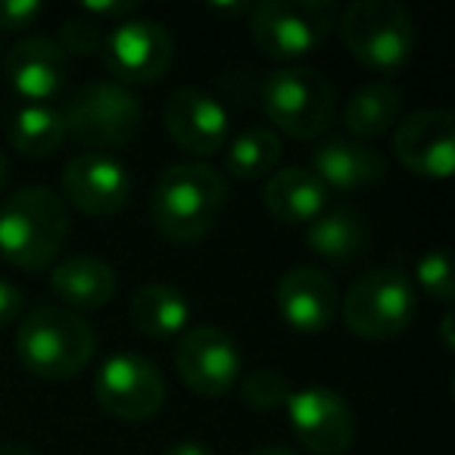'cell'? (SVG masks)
Wrapping results in <instances>:
<instances>
[{"label": "cell", "mask_w": 455, "mask_h": 455, "mask_svg": "<svg viewBox=\"0 0 455 455\" xmlns=\"http://www.w3.org/2000/svg\"><path fill=\"white\" fill-rule=\"evenodd\" d=\"M7 138H10V147L26 159L53 156L66 140L63 113L47 107V103L16 109L13 119H10Z\"/></svg>", "instance_id": "obj_24"}, {"label": "cell", "mask_w": 455, "mask_h": 455, "mask_svg": "<svg viewBox=\"0 0 455 455\" xmlns=\"http://www.w3.org/2000/svg\"><path fill=\"white\" fill-rule=\"evenodd\" d=\"M94 396L107 415L138 424L153 418L165 403V380L150 359L138 353H116L94 378Z\"/></svg>", "instance_id": "obj_9"}, {"label": "cell", "mask_w": 455, "mask_h": 455, "mask_svg": "<svg viewBox=\"0 0 455 455\" xmlns=\"http://www.w3.org/2000/svg\"><path fill=\"white\" fill-rule=\"evenodd\" d=\"M287 418L299 446L312 455H343L353 446L355 415L349 403L331 387L293 390L287 399Z\"/></svg>", "instance_id": "obj_11"}, {"label": "cell", "mask_w": 455, "mask_h": 455, "mask_svg": "<svg viewBox=\"0 0 455 455\" xmlns=\"http://www.w3.org/2000/svg\"><path fill=\"white\" fill-rule=\"evenodd\" d=\"M172 140L190 156H212L231 138V116L212 94L200 88H178L163 107Z\"/></svg>", "instance_id": "obj_15"}, {"label": "cell", "mask_w": 455, "mask_h": 455, "mask_svg": "<svg viewBox=\"0 0 455 455\" xmlns=\"http://www.w3.org/2000/svg\"><path fill=\"white\" fill-rule=\"evenodd\" d=\"M253 455H299L293 449H284V446H266V449H256Z\"/></svg>", "instance_id": "obj_35"}, {"label": "cell", "mask_w": 455, "mask_h": 455, "mask_svg": "<svg viewBox=\"0 0 455 455\" xmlns=\"http://www.w3.org/2000/svg\"><path fill=\"white\" fill-rule=\"evenodd\" d=\"M259 103L266 119L297 140L322 138L331 128L337 107L334 84L309 66H287L272 72L262 84Z\"/></svg>", "instance_id": "obj_4"}, {"label": "cell", "mask_w": 455, "mask_h": 455, "mask_svg": "<svg viewBox=\"0 0 455 455\" xmlns=\"http://www.w3.org/2000/svg\"><path fill=\"white\" fill-rule=\"evenodd\" d=\"M399 119V91L387 82H368L353 91L343 109V125L355 140H374L387 134Z\"/></svg>", "instance_id": "obj_23"}, {"label": "cell", "mask_w": 455, "mask_h": 455, "mask_svg": "<svg viewBox=\"0 0 455 455\" xmlns=\"http://www.w3.org/2000/svg\"><path fill=\"white\" fill-rule=\"evenodd\" d=\"M262 200L268 212L284 225H309L318 212L328 209V188L306 165H287L268 175Z\"/></svg>", "instance_id": "obj_20"}, {"label": "cell", "mask_w": 455, "mask_h": 455, "mask_svg": "<svg viewBox=\"0 0 455 455\" xmlns=\"http://www.w3.org/2000/svg\"><path fill=\"white\" fill-rule=\"evenodd\" d=\"M347 51L371 72H396L415 51V22L393 0H355L340 16Z\"/></svg>", "instance_id": "obj_5"}, {"label": "cell", "mask_w": 455, "mask_h": 455, "mask_svg": "<svg viewBox=\"0 0 455 455\" xmlns=\"http://www.w3.org/2000/svg\"><path fill=\"white\" fill-rule=\"evenodd\" d=\"M140 103L119 82H88L72 94L63 109L66 138L103 153L125 147L140 132Z\"/></svg>", "instance_id": "obj_6"}, {"label": "cell", "mask_w": 455, "mask_h": 455, "mask_svg": "<svg viewBox=\"0 0 455 455\" xmlns=\"http://www.w3.org/2000/svg\"><path fill=\"white\" fill-rule=\"evenodd\" d=\"M334 22V0H266L250 10L253 44L268 60L306 57L328 38Z\"/></svg>", "instance_id": "obj_7"}, {"label": "cell", "mask_w": 455, "mask_h": 455, "mask_svg": "<svg viewBox=\"0 0 455 455\" xmlns=\"http://www.w3.org/2000/svg\"><path fill=\"white\" fill-rule=\"evenodd\" d=\"M306 243L315 256L331 262L359 259L368 250V221L359 209H324L306 225Z\"/></svg>", "instance_id": "obj_21"}, {"label": "cell", "mask_w": 455, "mask_h": 455, "mask_svg": "<svg viewBox=\"0 0 455 455\" xmlns=\"http://www.w3.org/2000/svg\"><path fill=\"white\" fill-rule=\"evenodd\" d=\"M69 76V60L60 51V44L44 35L22 38L7 53V82L28 107H41L44 100L60 94Z\"/></svg>", "instance_id": "obj_17"}, {"label": "cell", "mask_w": 455, "mask_h": 455, "mask_svg": "<svg viewBox=\"0 0 455 455\" xmlns=\"http://www.w3.org/2000/svg\"><path fill=\"white\" fill-rule=\"evenodd\" d=\"M396 159L418 178L446 181L455 169V119L446 109H418L393 134Z\"/></svg>", "instance_id": "obj_14"}, {"label": "cell", "mask_w": 455, "mask_h": 455, "mask_svg": "<svg viewBox=\"0 0 455 455\" xmlns=\"http://www.w3.org/2000/svg\"><path fill=\"white\" fill-rule=\"evenodd\" d=\"M116 272L107 259L97 256H69L51 272V291L69 312L103 309L116 297Z\"/></svg>", "instance_id": "obj_19"}, {"label": "cell", "mask_w": 455, "mask_h": 455, "mask_svg": "<svg viewBox=\"0 0 455 455\" xmlns=\"http://www.w3.org/2000/svg\"><path fill=\"white\" fill-rule=\"evenodd\" d=\"M0 455H35L26 443H16V440H4L0 443Z\"/></svg>", "instance_id": "obj_34"}, {"label": "cell", "mask_w": 455, "mask_h": 455, "mask_svg": "<svg viewBox=\"0 0 455 455\" xmlns=\"http://www.w3.org/2000/svg\"><path fill=\"white\" fill-rule=\"evenodd\" d=\"M281 134L272 128H247L237 134L225 153V172L237 181H256L278 172L281 163Z\"/></svg>", "instance_id": "obj_25"}, {"label": "cell", "mask_w": 455, "mask_h": 455, "mask_svg": "<svg viewBox=\"0 0 455 455\" xmlns=\"http://www.w3.org/2000/svg\"><path fill=\"white\" fill-rule=\"evenodd\" d=\"M275 299H278L281 318L299 334H322L340 312L337 284L328 272L315 266H293L287 275H281Z\"/></svg>", "instance_id": "obj_16"}, {"label": "cell", "mask_w": 455, "mask_h": 455, "mask_svg": "<svg viewBox=\"0 0 455 455\" xmlns=\"http://www.w3.org/2000/svg\"><path fill=\"white\" fill-rule=\"evenodd\" d=\"M128 315H132V324L144 337L165 340V337H175L188 328L190 306H188V297H184L181 291H175V287L147 284L132 297Z\"/></svg>", "instance_id": "obj_22"}, {"label": "cell", "mask_w": 455, "mask_h": 455, "mask_svg": "<svg viewBox=\"0 0 455 455\" xmlns=\"http://www.w3.org/2000/svg\"><path fill=\"white\" fill-rule=\"evenodd\" d=\"M452 324H455V315H452V312H446V315L440 318V334H443V347H446V349H455Z\"/></svg>", "instance_id": "obj_33"}, {"label": "cell", "mask_w": 455, "mask_h": 455, "mask_svg": "<svg viewBox=\"0 0 455 455\" xmlns=\"http://www.w3.org/2000/svg\"><path fill=\"white\" fill-rule=\"evenodd\" d=\"M84 13L88 16H107V20H119L125 22V16H132L138 10L134 0H119V4H84Z\"/></svg>", "instance_id": "obj_31"}, {"label": "cell", "mask_w": 455, "mask_h": 455, "mask_svg": "<svg viewBox=\"0 0 455 455\" xmlns=\"http://www.w3.org/2000/svg\"><path fill=\"white\" fill-rule=\"evenodd\" d=\"M228 203V178L206 163H178L159 175L150 215L172 243H194L219 225Z\"/></svg>", "instance_id": "obj_1"}, {"label": "cell", "mask_w": 455, "mask_h": 455, "mask_svg": "<svg viewBox=\"0 0 455 455\" xmlns=\"http://www.w3.org/2000/svg\"><path fill=\"white\" fill-rule=\"evenodd\" d=\"M132 200V175L109 153H78L63 169V203L84 215L107 219L128 206Z\"/></svg>", "instance_id": "obj_13"}, {"label": "cell", "mask_w": 455, "mask_h": 455, "mask_svg": "<svg viewBox=\"0 0 455 455\" xmlns=\"http://www.w3.org/2000/svg\"><path fill=\"white\" fill-rule=\"evenodd\" d=\"M291 384H287L284 374L272 371V368H262V371L247 374L241 387V396L250 409L256 411H275V409H284L287 399H291Z\"/></svg>", "instance_id": "obj_26"}, {"label": "cell", "mask_w": 455, "mask_h": 455, "mask_svg": "<svg viewBox=\"0 0 455 455\" xmlns=\"http://www.w3.org/2000/svg\"><path fill=\"white\" fill-rule=\"evenodd\" d=\"M41 16L38 0H0V28L4 32H22Z\"/></svg>", "instance_id": "obj_29"}, {"label": "cell", "mask_w": 455, "mask_h": 455, "mask_svg": "<svg viewBox=\"0 0 455 455\" xmlns=\"http://www.w3.org/2000/svg\"><path fill=\"white\" fill-rule=\"evenodd\" d=\"M312 172L328 190H355L384 181L387 159L355 138H331L312 153Z\"/></svg>", "instance_id": "obj_18"}, {"label": "cell", "mask_w": 455, "mask_h": 455, "mask_svg": "<svg viewBox=\"0 0 455 455\" xmlns=\"http://www.w3.org/2000/svg\"><path fill=\"white\" fill-rule=\"evenodd\" d=\"M415 278L424 293H430L440 303H452L455 297V278H452V259L446 250H430L418 259Z\"/></svg>", "instance_id": "obj_27"}, {"label": "cell", "mask_w": 455, "mask_h": 455, "mask_svg": "<svg viewBox=\"0 0 455 455\" xmlns=\"http://www.w3.org/2000/svg\"><path fill=\"white\" fill-rule=\"evenodd\" d=\"M163 455H212V449H209L206 443L184 440V443H175V446H169Z\"/></svg>", "instance_id": "obj_32"}, {"label": "cell", "mask_w": 455, "mask_h": 455, "mask_svg": "<svg viewBox=\"0 0 455 455\" xmlns=\"http://www.w3.org/2000/svg\"><path fill=\"white\" fill-rule=\"evenodd\" d=\"M60 51L76 53V57H88V53L100 51L103 47V32L94 20H66L60 26Z\"/></svg>", "instance_id": "obj_28"}, {"label": "cell", "mask_w": 455, "mask_h": 455, "mask_svg": "<svg viewBox=\"0 0 455 455\" xmlns=\"http://www.w3.org/2000/svg\"><path fill=\"white\" fill-rule=\"evenodd\" d=\"M175 41L163 22L125 20L103 38V63L109 76L128 84H153L169 72Z\"/></svg>", "instance_id": "obj_10"}, {"label": "cell", "mask_w": 455, "mask_h": 455, "mask_svg": "<svg viewBox=\"0 0 455 455\" xmlns=\"http://www.w3.org/2000/svg\"><path fill=\"white\" fill-rule=\"evenodd\" d=\"M7 172H10V163H7V156H4V150H0V188L7 181Z\"/></svg>", "instance_id": "obj_36"}, {"label": "cell", "mask_w": 455, "mask_h": 455, "mask_svg": "<svg viewBox=\"0 0 455 455\" xmlns=\"http://www.w3.org/2000/svg\"><path fill=\"white\" fill-rule=\"evenodd\" d=\"M94 331L82 315L63 306H38L20 322L16 355L41 380H69L94 355Z\"/></svg>", "instance_id": "obj_3"}, {"label": "cell", "mask_w": 455, "mask_h": 455, "mask_svg": "<svg viewBox=\"0 0 455 455\" xmlns=\"http://www.w3.org/2000/svg\"><path fill=\"white\" fill-rule=\"evenodd\" d=\"M22 309H26V297H22L20 287L10 284V281H0V328L20 322Z\"/></svg>", "instance_id": "obj_30"}, {"label": "cell", "mask_w": 455, "mask_h": 455, "mask_svg": "<svg viewBox=\"0 0 455 455\" xmlns=\"http://www.w3.org/2000/svg\"><path fill=\"white\" fill-rule=\"evenodd\" d=\"M415 287L393 268L362 275L340 303L343 324L362 340H390L403 334L415 318Z\"/></svg>", "instance_id": "obj_8"}, {"label": "cell", "mask_w": 455, "mask_h": 455, "mask_svg": "<svg viewBox=\"0 0 455 455\" xmlns=\"http://www.w3.org/2000/svg\"><path fill=\"white\" fill-rule=\"evenodd\" d=\"M69 237V209L51 188H22L0 203V256L26 272H44Z\"/></svg>", "instance_id": "obj_2"}, {"label": "cell", "mask_w": 455, "mask_h": 455, "mask_svg": "<svg viewBox=\"0 0 455 455\" xmlns=\"http://www.w3.org/2000/svg\"><path fill=\"white\" fill-rule=\"evenodd\" d=\"M175 368L196 396H225L241 374V349L228 331L200 324L181 334Z\"/></svg>", "instance_id": "obj_12"}]
</instances>
